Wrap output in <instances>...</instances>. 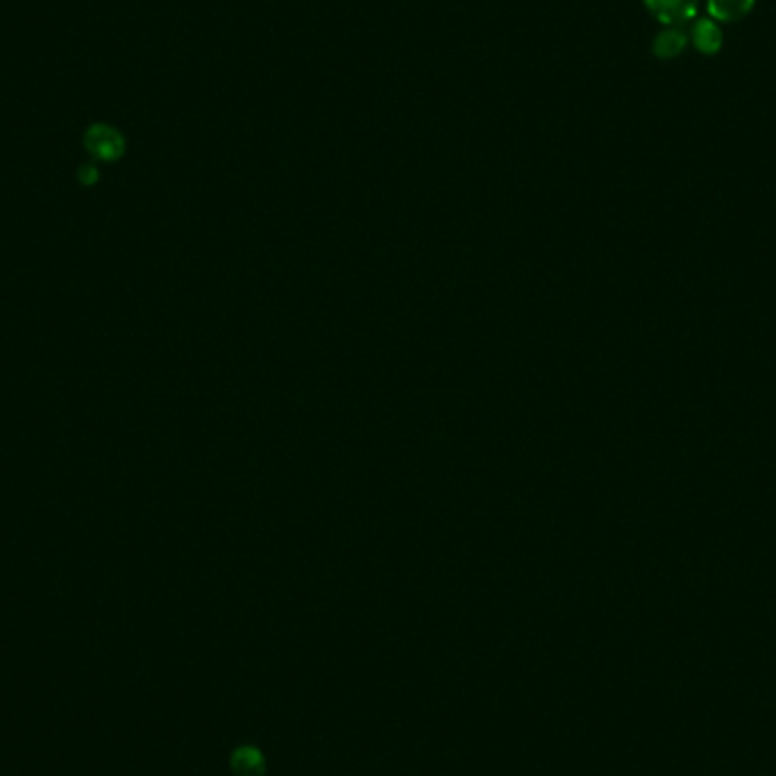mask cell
Returning a JSON list of instances; mask_svg holds the SVG:
<instances>
[{
  "label": "cell",
  "instance_id": "1",
  "mask_svg": "<svg viewBox=\"0 0 776 776\" xmlns=\"http://www.w3.org/2000/svg\"><path fill=\"white\" fill-rule=\"evenodd\" d=\"M84 148L100 162H116L125 155V137L114 125L94 123L84 132Z\"/></svg>",
  "mask_w": 776,
  "mask_h": 776
},
{
  "label": "cell",
  "instance_id": "2",
  "mask_svg": "<svg viewBox=\"0 0 776 776\" xmlns=\"http://www.w3.org/2000/svg\"><path fill=\"white\" fill-rule=\"evenodd\" d=\"M647 12L668 28H681L697 19L699 0H643Z\"/></svg>",
  "mask_w": 776,
  "mask_h": 776
},
{
  "label": "cell",
  "instance_id": "3",
  "mask_svg": "<svg viewBox=\"0 0 776 776\" xmlns=\"http://www.w3.org/2000/svg\"><path fill=\"white\" fill-rule=\"evenodd\" d=\"M708 19L715 23H738L752 14L756 0H704Z\"/></svg>",
  "mask_w": 776,
  "mask_h": 776
},
{
  "label": "cell",
  "instance_id": "4",
  "mask_svg": "<svg viewBox=\"0 0 776 776\" xmlns=\"http://www.w3.org/2000/svg\"><path fill=\"white\" fill-rule=\"evenodd\" d=\"M690 41H693V46L702 55H718L724 46L720 25L713 19H708V16L695 19L693 30H690Z\"/></svg>",
  "mask_w": 776,
  "mask_h": 776
},
{
  "label": "cell",
  "instance_id": "5",
  "mask_svg": "<svg viewBox=\"0 0 776 776\" xmlns=\"http://www.w3.org/2000/svg\"><path fill=\"white\" fill-rule=\"evenodd\" d=\"M688 46V32L681 28H668L659 32L652 41V53L659 59H677Z\"/></svg>",
  "mask_w": 776,
  "mask_h": 776
},
{
  "label": "cell",
  "instance_id": "6",
  "mask_svg": "<svg viewBox=\"0 0 776 776\" xmlns=\"http://www.w3.org/2000/svg\"><path fill=\"white\" fill-rule=\"evenodd\" d=\"M232 770L236 776H264V756L255 747H241L232 756Z\"/></svg>",
  "mask_w": 776,
  "mask_h": 776
},
{
  "label": "cell",
  "instance_id": "7",
  "mask_svg": "<svg viewBox=\"0 0 776 776\" xmlns=\"http://www.w3.org/2000/svg\"><path fill=\"white\" fill-rule=\"evenodd\" d=\"M78 180L80 184H84V187H91V184L98 182V168L96 164H82L80 171H78Z\"/></svg>",
  "mask_w": 776,
  "mask_h": 776
}]
</instances>
